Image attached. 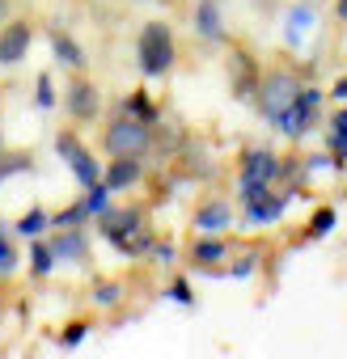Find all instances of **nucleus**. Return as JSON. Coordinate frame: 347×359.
<instances>
[{
    "label": "nucleus",
    "instance_id": "obj_12",
    "mask_svg": "<svg viewBox=\"0 0 347 359\" xmlns=\"http://www.w3.org/2000/svg\"><path fill=\"white\" fill-rule=\"evenodd\" d=\"M136 177H140V156H114L102 182H106L110 191H123V187H131V182H136Z\"/></svg>",
    "mask_w": 347,
    "mask_h": 359
},
{
    "label": "nucleus",
    "instance_id": "obj_19",
    "mask_svg": "<svg viewBox=\"0 0 347 359\" xmlns=\"http://www.w3.org/2000/svg\"><path fill=\"white\" fill-rule=\"evenodd\" d=\"M127 114H136V118H144V123H152V118H157V110L148 106V97H144V93H131V97H127Z\"/></svg>",
    "mask_w": 347,
    "mask_h": 359
},
{
    "label": "nucleus",
    "instance_id": "obj_17",
    "mask_svg": "<svg viewBox=\"0 0 347 359\" xmlns=\"http://www.w3.org/2000/svg\"><path fill=\"white\" fill-rule=\"evenodd\" d=\"M191 258H195L199 266H212V262H221V258H225V241H221V237H204V241H195Z\"/></svg>",
    "mask_w": 347,
    "mask_h": 359
},
{
    "label": "nucleus",
    "instance_id": "obj_2",
    "mask_svg": "<svg viewBox=\"0 0 347 359\" xmlns=\"http://www.w3.org/2000/svg\"><path fill=\"white\" fill-rule=\"evenodd\" d=\"M102 144H106L110 156H144L148 144H152V127H148L144 118H136V114L123 110V114H114V118L106 123Z\"/></svg>",
    "mask_w": 347,
    "mask_h": 359
},
{
    "label": "nucleus",
    "instance_id": "obj_26",
    "mask_svg": "<svg viewBox=\"0 0 347 359\" xmlns=\"http://www.w3.org/2000/svg\"><path fill=\"white\" fill-rule=\"evenodd\" d=\"M169 296H174V300H178V304H191V287H187L183 279H178V283H174V287H169Z\"/></svg>",
    "mask_w": 347,
    "mask_h": 359
},
{
    "label": "nucleus",
    "instance_id": "obj_30",
    "mask_svg": "<svg viewBox=\"0 0 347 359\" xmlns=\"http://www.w3.org/2000/svg\"><path fill=\"white\" fill-rule=\"evenodd\" d=\"M9 18V0H0V22H5Z\"/></svg>",
    "mask_w": 347,
    "mask_h": 359
},
{
    "label": "nucleus",
    "instance_id": "obj_22",
    "mask_svg": "<svg viewBox=\"0 0 347 359\" xmlns=\"http://www.w3.org/2000/svg\"><path fill=\"white\" fill-rule=\"evenodd\" d=\"M55 266V254H51V245H34V275H47Z\"/></svg>",
    "mask_w": 347,
    "mask_h": 359
},
{
    "label": "nucleus",
    "instance_id": "obj_21",
    "mask_svg": "<svg viewBox=\"0 0 347 359\" xmlns=\"http://www.w3.org/2000/svg\"><path fill=\"white\" fill-rule=\"evenodd\" d=\"M43 224H47V216H43V212L34 208L30 216H22V224H18V233H26V237H39V233H43Z\"/></svg>",
    "mask_w": 347,
    "mask_h": 359
},
{
    "label": "nucleus",
    "instance_id": "obj_29",
    "mask_svg": "<svg viewBox=\"0 0 347 359\" xmlns=\"http://www.w3.org/2000/svg\"><path fill=\"white\" fill-rule=\"evenodd\" d=\"M334 9H339V18L347 22V0H339V5H334Z\"/></svg>",
    "mask_w": 347,
    "mask_h": 359
},
{
    "label": "nucleus",
    "instance_id": "obj_13",
    "mask_svg": "<svg viewBox=\"0 0 347 359\" xmlns=\"http://www.w3.org/2000/svg\"><path fill=\"white\" fill-rule=\"evenodd\" d=\"M225 224H229V203H221V199H212V203H204L195 212V229L199 233H221Z\"/></svg>",
    "mask_w": 347,
    "mask_h": 359
},
{
    "label": "nucleus",
    "instance_id": "obj_14",
    "mask_svg": "<svg viewBox=\"0 0 347 359\" xmlns=\"http://www.w3.org/2000/svg\"><path fill=\"white\" fill-rule=\"evenodd\" d=\"M280 212H284V199L271 195V191L250 199V224H271V220H280Z\"/></svg>",
    "mask_w": 347,
    "mask_h": 359
},
{
    "label": "nucleus",
    "instance_id": "obj_10",
    "mask_svg": "<svg viewBox=\"0 0 347 359\" xmlns=\"http://www.w3.org/2000/svg\"><path fill=\"white\" fill-rule=\"evenodd\" d=\"M229 76H233V93H237V97H250V93L258 89V68L250 64L246 51H233V60H229Z\"/></svg>",
    "mask_w": 347,
    "mask_h": 359
},
{
    "label": "nucleus",
    "instance_id": "obj_23",
    "mask_svg": "<svg viewBox=\"0 0 347 359\" xmlns=\"http://www.w3.org/2000/svg\"><path fill=\"white\" fill-rule=\"evenodd\" d=\"M288 22H292V26H288V39L296 43V34L309 26V9H292V13H288Z\"/></svg>",
    "mask_w": 347,
    "mask_h": 359
},
{
    "label": "nucleus",
    "instance_id": "obj_28",
    "mask_svg": "<svg viewBox=\"0 0 347 359\" xmlns=\"http://www.w3.org/2000/svg\"><path fill=\"white\" fill-rule=\"evenodd\" d=\"M334 97H347V81H339V85H334Z\"/></svg>",
    "mask_w": 347,
    "mask_h": 359
},
{
    "label": "nucleus",
    "instance_id": "obj_1",
    "mask_svg": "<svg viewBox=\"0 0 347 359\" xmlns=\"http://www.w3.org/2000/svg\"><path fill=\"white\" fill-rule=\"evenodd\" d=\"M136 55H140V72H144V76H165V72L174 68V55H178L169 26H165V22H148V26L140 30Z\"/></svg>",
    "mask_w": 347,
    "mask_h": 359
},
{
    "label": "nucleus",
    "instance_id": "obj_8",
    "mask_svg": "<svg viewBox=\"0 0 347 359\" xmlns=\"http://www.w3.org/2000/svg\"><path fill=\"white\" fill-rule=\"evenodd\" d=\"M275 173H280L275 152L254 148V152L242 156V187H271V177H275Z\"/></svg>",
    "mask_w": 347,
    "mask_h": 359
},
{
    "label": "nucleus",
    "instance_id": "obj_25",
    "mask_svg": "<svg viewBox=\"0 0 347 359\" xmlns=\"http://www.w3.org/2000/svg\"><path fill=\"white\" fill-rule=\"evenodd\" d=\"M81 338H85V321H72V330L64 334V346H77Z\"/></svg>",
    "mask_w": 347,
    "mask_h": 359
},
{
    "label": "nucleus",
    "instance_id": "obj_11",
    "mask_svg": "<svg viewBox=\"0 0 347 359\" xmlns=\"http://www.w3.org/2000/svg\"><path fill=\"white\" fill-rule=\"evenodd\" d=\"M195 30H199V39H208V43H221V39H225L221 5H216V0H199V5H195Z\"/></svg>",
    "mask_w": 347,
    "mask_h": 359
},
{
    "label": "nucleus",
    "instance_id": "obj_20",
    "mask_svg": "<svg viewBox=\"0 0 347 359\" xmlns=\"http://www.w3.org/2000/svg\"><path fill=\"white\" fill-rule=\"evenodd\" d=\"M330 229H334V208H322L313 216V224H309V237H326Z\"/></svg>",
    "mask_w": 347,
    "mask_h": 359
},
{
    "label": "nucleus",
    "instance_id": "obj_24",
    "mask_svg": "<svg viewBox=\"0 0 347 359\" xmlns=\"http://www.w3.org/2000/svg\"><path fill=\"white\" fill-rule=\"evenodd\" d=\"M51 102H55V93H51V76H47V72H43V76H39V106H43V110H47V106H51Z\"/></svg>",
    "mask_w": 347,
    "mask_h": 359
},
{
    "label": "nucleus",
    "instance_id": "obj_9",
    "mask_svg": "<svg viewBox=\"0 0 347 359\" xmlns=\"http://www.w3.org/2000/svg\"><path fill=\"white\" fill-rule=\"evenodd\" d=\"M98 106H102L98 85H93V81H85V76H77V81L68 85V114H72L77 123H85V118H93V114H98Z\"/></svg>",
    "mask_w": 347,
    "mask_h": 359
},
{
    "label": "nucleus",
    "instance_id": "obj_27",
    "mask_svg": "<svg viewBox=\"0 0 347 359\" xmlns=\"http://www.w3.org/2000/svg\"><path fill=\"white\" fill-rule=\"evenodd\" d=\"M98 300H102V304H110V300H119V287H114V283H106V287L98 292Z\"/></svg>",
    "mask_w": 347,
    "mask_h": 359
},
{
    "label": "nucleus",
    "instance_id": "obj_5",
    "mask_svg": "<svg viewBox=\"0 0 347 359\" xmlns=\"http://www.w3.org/2000/svg\"><path fill=\"white\" fill-rule=\"evenodd\" d=\"M55 144H60L64 161L72 165V173H77V182H81V187H93V182H102V173H98V161L89 156V148H85V144H81L72 131H64Z\"/></svg>",
    "mask_w": 347,
    "mask_h": 359
},
{
    "label": "nucleus",
    "instance_id": "obj_7",
    "mask_svg": "<svg viewBox=\"0 0 347 359\" xmlns=\"http://www.w3.org/2000/svg\"><path fill=\"white\" fill-rule=\"evenodd\" d=\"M30 39H34L30 22H9L5 30H0V64H5V68L22 64L26 51H30Z\"/></svg>",
    "mask_w": 347,
    "mask_h": 359
},
{
    "label": "nucleus",
    "instance_id": "obj_31",
    "mask_svg": "<svg viewBox=\"0 0 347 359\" xmlns=\"http://www.w3.org/2000/svg\"><path fill=\"white\" fill-rule=\"evenodd\" d=\"M0 148H5V131H0Z\"/></svg>",
    "mask_w": 347,
    "mask_h": 359
},
{
    "label": "nucleus",
    "instance_id": "obj_4",
    "mask_svg": "<svg viewBox=\"0 0 347 359\" xmlns=\"http://www.w3.org/2000/svg\"><path fill=\"white\" fill-rule=\"evenodd\" d=\"M102 233L119 245V250H144L148 237H144V224H140V212H102Z\"/></svg>",
    "mask_w": 347,
    "mask_h": 359
},
{
    "label": "nucleus",
    "instance_id": "obj_16",
    "mask_svg": "<svg viewBox=\"0 0 347 359\" xmlns=\"http://www.w3.org/2000/svg\"><path fill=\"white\" fill-rule=\"evenodd\" d=\"M51 47H55V55H60L68 68H85V55H81V47H77L68 34H60V30H55V34H51Z\"/></svg>",
    "mask_w": 347,
    "mask_h": 359
},
{
    "label": "nucleus",
    "instance_id": "obj_18",
    "mask_svg": "<svg viewBox=\"0 0 347 359\" xmlns=\"http://www.w3.org/2000/svg\"><path fill=\"white\" fill-rule=\"evenodd\" d=\"M330 148H334L339 161H347V110H339L334 123H330Z\"/></svg>",
    "mask_w": 347,
    "mask_h": 359
},
{
    "label": "nucleus",
    "instance_id": "obj_3",
    "mask_svg": "<svg viewBox=\"0 0 347 359\" xmlns=\"http://www.w3.org/2000/svg\"><path fill=\"white\" fill-rule=\"evenodd\" d=\"M296 93H301V81H296V72H288V68H271L267 76H258V110H263L271 123L296 102Z\"/></svg>",
    "mask_w": 347,
    "mask_h": 359
},
{
    "label": "nucleus",
    "instance_id": "obj_6",
    "mask_svg": "<svg viewBox=\"0 0 347 359\" xmlns=\"http://www.w3.org/2000/svg\"><path fill=\"white\" fill-rule=\"evenodd\" d=\"M317 102H322V93L317 89H305L301 85V93H296V102L275 118V127L284 131V135H301V131H309V123H313V110H317Z\"/></svg>",
    "mask_w": 347,
    "mask_h": 359
},
{
    "label": "nucleus",
    "instance_id": "obj_15",
    "mask_svg": "<svg viewBox=\"0 0 347 359\" xmlns=\"http://www.w3.org/2000/svg\"><path fill=\"white\" fill-rule=\"evenodd\" d=\"M51 254L55 258H72V262H85V241H81V233H60L55 241H51Z\"/></svg>",
    "mask_w": 347,
    "mask_h": 359
}]
</instances>
